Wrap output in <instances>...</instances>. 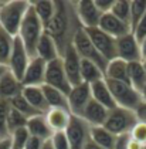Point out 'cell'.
<instances>
[{
    "label": "cell",
    "instance_id": "cell-1",
    "mask_svg": "<svg viewBox=\"0 0 146 149\" xmlns=\"http://www.w3.org/2000/svg\"><path fill=\"white\" fill-rule=\"evenodd\" d=\"M79 29H82V26L77 17L75 1H56V13L53 19L44 26V33L56 41L60 56H63L64 51L72 44L74 36Z\"/></svg>",
    "mask_w": 146,
    "mask_h": 149
},
{
    "label": "cell",
    "instance_id": "cell-2",
    "mask_svg": "<svg viewBox=\"0 0 146 149\" xmlns=\"http://www.w3.org/2000/svg\"><path fill=\"white\" fill-rule=\"evenodd\" d=\"M43 34H44V24L41 23V20L35 14L33 6L30 3V7H29V10L23 19L20 31L17 36L23 41L30 58L35 57V48H37V44H38L40 38L43 37Z\"/></svg>",
    "mask_w": 146,
    "mask_h": 149
},
{
    "label": "cell",
    "instance_id": "cell-3",
    "mask_svg": "<svg viewBox=\"0 0 146 149\" xmlns=\"http://www.w3.org/2000/svg\"><path fill=\"white\" fill-rule=\"evenodd\" d=\"M30 7L27 0H10L4 1L0 10V26L10 33L13 37H17L20 31L23 19Z\"/></svg>",
    "mask_w": 146,
    "mask_h": 149
},
{
    "label": "cell",
    "instance_id": "cell-4",
    "mask_svg": "<svg viewBox=\"0 0 146 149\" xmlns=\"http://www.w3.org/2000/svg\"><path fill=\"white\" fill-rule=\"evenodd\" d=\"M105 81H106V84L109 87V91H111L113 100L116 102V107L135 111L136 108L143 102V98H142L140 92L135 90L131 84L108 80V78H105Z\"/></svg>",
    "mask_w": 146,
    "mask_h": 149
},
{
    "label": "cell",
    "instance_id": "cell-5",
    "mask_svg": "<svg viewBox=\"0 0 146 149\" xmlns=\"http://www.w3.org/2000/svg\"><path fill=\"white\" fill-rule=\"evenodd\" d=\"M136 122H138V118H136L135 111L116 107L109 111L104 126L109 132H112L113 135L118 136V135H124V134H131V131L136 125Z\"/></svg>",
    "mask_w": 146,
    "mask_h": 149
},
{
    "label": "cell",
    "instance_id": "cell-6",
    "mask_svg": "<svg viewBox=\"0 0 146 149\" xmlns=\"http://www.w3.org/2000/svg\"><path fill=\"white\" fill-rule=\"evenodd\" d=\"M72 46H74V48L77 50L78 56L82 58V60H88V61L95 63V64L105 72V70L108 67V61L97 51V48H95L94 44L91 43L90 37H88L87 33H85L84 27L79 29L78 31L75 33L74 40H72Z\"/></svg>",
    "mask_w": 146,
    "mask_h": 149
},
{
    "label": "cell",
    "instance_id": "cell-7",
    "mask_svg": "<svg viewBox=\"0 0 146 149\" xmlns=\"http://www.w3.org/2000/svg\"><path fill=\"white\" fill-rule=\"evenodd\" d=\"M87 36L90 37L91 43L97 48V51L105 58L108 63L118 58L116 54V38L111 37L109 34L104 33L99 27H90L84 29Z\"/></svg>",
    "mask_w": 146,
    "mask_h": 149
},
{
    "label": "cell",
    "instance_id": "cell-8",
    "mask_svg": "<svg viewBox=\"0 0 146 149\" xmlns=\"http://www.w3.org/2000/svg\"><path fill=\"white\" fill-rule=\"evenodd\" d=\"M44 85H50L53 88H57L64 94H70L72 85L70 84L67 78V74L64 71V65H63V60L61 57L47 63V70H45V82Z\"/></svg>",
    "mask_w": 146,
    "mask_h": 149
},
{
    "label": "cell",
    "instance_id": "cell-9",
    "mask_svg": "<svg viewBox=\"0 0 146 149\" xmlns=\"http://www.w3.org/2000/svg\"><path fill=\"white\" fill-rule=\"evenodd\" d=\"M90 131L91 126L81 116L72 115L71 122H70L67 131H65L71 149H84L87 142L90 141Z\"/></svg>",
    "mask_w": 146,
    "mask_h": 149
},
{
    "label": "cell",
    "instance_id": "cell-10",
    "mask_svg": "<svg viewBox=\"0 0 146 149\" xmlns=\"http://www.w3.org/2000/svg\"><path fill=\"white\" fill-rule=\"evenodd\" d=\"M91 100H92V94H91L90 84L81 82L78 85H74L68 94V107L71 115L81 116Z\"/></svg>",
    "mask_w": 146,
    "mask_h": 149
},
{
    "label": "cell",
    "instance_id": "cell-11",
    "mask_svg": "<svg viewBox=\"0 0 146 149\" xmlns=\"http://www.w3.org/2000/svg\"><path fill=\"white\" fill-rule=\"evenodd\" d=\"M75 12L79 23L84 29L98 27L101 22L102 13L97 7L95 0H78L75 1Z\"/></svg>",
    "mask_w": 146,
    "mask_h": 149
},
{
    "label": "cell",
    "instance_id": "cell-12",
    "mask_svg": "<svg viewBox=\"0 0 146 149\" xmlns=\"http://www.w3.org/2000/svg\"><path fill=\"white\" fill-rule=\"evenodd\" d=\"M30 60H31V58L29 56V53H27L26 47L23 44V41L19 37H16V38H14V46H13V51H11L10 60H9V64H7L9 71L13 72L19 80L22 81L23 75H24V72H26V68H27V65H29V63H30Z\"/></svg>",
    "mask_w": 146,
    "mask_h": 149
},
{
    "label": "cell",
    "instance_id": "cell-13",
    "mask_svg": "<svg viewBox=\"0 0 146 149\" xmlns=\"http://www.w3.org/2000/svg\"><path fill=\"white\" fill-rule=\"evenodd\" d=\"M116 54H118V58L126 61L128 64L135 63V61H142L139 41L132 33L121 38H116Z\"/></svg>",
    "mask_w": 146,
    "mask_h": 149
},
{
    "label": "cell",
    "instance_id": "cell-14",
    "mask_svg": "<svg viewBox=\"0 0 146 149\" xmlns=\"http://www.w3.org/2000/svg\"><path fill=\"white\" fill-rule=\"evenodd\" d=\"M61 60H63L64 71L67 74L70 84L72 87L81 84L82 82V78H81V57L78 56L77 50L74 48L72 44L64 51V54L61 56Z\"/></svg>",
    "mask_w": 146,
    "mask_h": 149
},
{
    "label": "cell",
    "instance_id": "cell-15",
    "mask_svg": "<svg viewBox=\"0 0 146 149\" xmlns=\"http://www.w3.org/2000/svg\"><path fill=\"white\" fill-rule=\"evenodd\" d=\"M45 70H47L45 61L38 57L31 58L22 78L23 87H43L45 82Z\"/></svg>",
    "mask_w": 146,
    "mask_h": 149
},
{
    "label": "cell",
    "instance_id": "cell-16",
    "mask_svg": "<svg viewBox=\"0 0 146 149\" xmlns=\"http://www.w3.org/2000/svg\"><path fill=\"white\" fill-rule=\"evenodd\" d=\"M104 33L109 34L113 38H121L124 36L132 33V29L128 23H125L122 20H119L118 17H115L112 13H105L102 14L101 22H99V26Z\"/></svg>",
    "mask_w": 146,
    "mask_h": 149
},
{
    "label": "cell",
    "instance_id": "cell-17",
    "mask_svg": "<svg viewBox=\"0 0 146 149\" xmlns=\"http://www.w3.org/2000/svg\"><path fill=\"white\" fill-rule=\"evenodd\" d=\"M108 114H109V109H106L99 102L91 100L90 104L85 107L81 118L90 126H104L106 118H108Z\"/></svg>",
    "mask_w": 146,
    "mask_h": 149
},
{
    "label": "cell",
    "instance_id": "cell-18",
    "mask_svg": "<svg viewBox=\"0 0 146 149\" xmlns=\"http://www.w3.org/2000/svg\"><path fill=\"white\" fill-rule=\"evenodd\" d=\"M72 115L67 109L61 108H50L48 112L45 114V121L50 126V129L54 132H65L68 125L71 122Z\"/></svg>",
    "mask_w": 146,
    "mask_h": 149
},
{
    "label": "cell",
    "instance_id": "cell-19",
    "mask_svg": "<svg viewBox=\"0 0 146 149\" xmlns=\"http://www.w3.org/2000/svg\"><path fill=\"white\" fill-rule=\"evenodd\" d=\"M23 84L13 72L7 71L0 80V98L11 101L13 98L23 94Z\"/></svg>",
    "mask_w": 146,
    "mask_h": 149
},
{
    "label": "cell",
    "instance_id": "cell-20",
    "mask_svg": "<svg viewBox=\"0 0 146 149\" xmlns=\"http://www.w3.org/2000/svg\"><path fill=\"white\" fill-rule=\"evenodd\" d=\"M91 94H92V100L104 105L106 109L111 111L113 108H116V102H115L112 94L109 91V87H108L105 78L91 84Z\"/></svg>",
    "mask_w": 146,
    "mask_h": 149
},
{
    "label": "cell",
    "instance_id": "cell-21",
    "mask_svg": "<svg viewBox=\"0 0 146 149\" xmlns=\"http://www.w3.org/2000/svg\"><path fill=\"white\" fill-rule=\"evenodd\" d=\"M35 57L41 58L45 63H51V61H54V60L61 57L56 41L48 34H45V33L43 34V37L40 38V41H38V44H37Z\"/></svg>",
    "mask_w": 146,
    "mask_h": 149
},
{
    "label": "cell",
    "instance_id": "cell-22",
    "mask_svg": "<svg viewBox=\"0 0 146 149\" xmlns=\"http://www.w3.org/2000/svg\"><path fill=\"white\" fill-rule=\"evenodd\" d=\"M27 131L31 136L35 138H40L43 141H50L51 136H53V131L50 129V126L45 121V115L44 114H40V115H35L33 118H30L27 121Z\"/></svg>",
    "mask_w": 146,
    "mask_h": 149
},
{
    "label": "cell",
    "instance_id": "cell-23",
    "mask_svg": "<svg viewBox=\"0 0 146 149\" xmlns=\"http://www.w3.org/2000/svg\"><path fill=\"white\" fill-rule=\"evenodd\" d=\"M23 97L30 102L34 109H37L40 114H47L50 107L43 92V87H24L23 88Z\"/></svg>",
    "mask_w": 146,
    "mask_h": 149
},
{
    "label": "cell",
    "instance_id": "cell-24",
    "mask_svg": "<svg viewBox=\"0 0 146 149\" xmlns=\"http://www.w3.org/2000/svg\"><path fill=\"white\" fill-rule=\"evenodd\" d=\"M105 78L113 81H121V82H128L129 84V77H128V63L115 58L108 63V67L105 70Z\"/></svg>",
    "mask_w": 146,
    "mask_h": 149
},
{
    "label": "cell",
    "instance_id": "cell-25",
    "mask_svg": "<svg viewBox=\"0 0 146 149\" xmlns=\"http://www.w3.org/2000/svg\"><path fill=\"white\" fill-rule=\"evenodd\" d=\"M128 77L129 84L140 92L146 85V70L142 61H135L128 64Z\"/></svg>",
    "mask_w": 146,
    "mask_h": 149
},
{
    "label": "cell",
    "instance_id": "cell-26",
    "mask_svg": "<svg viewBox=\"0 0 146 149\" xmlns=\"http://www.w3.org/2000/svg\"><path fill=\"white\" fill-rule=\"evenodd\" d=\"M90 138L104 149H115L116 135L109 132L105 126H91Z\"/></svg>",
    "mask_w": 146,
    "mask_h": 149
},
{
    "label": "cell",
    "instance_id": "cell-27",
    "mask_svg": "<svg viewBox=\"0 0 146 149\" xmlns=\"http://www.w3.org/2000/svg\"><path fill=\"white\" fill-rule=\"evenodd\" d=\"M43 92H44V97L50 108H61V109L70 111L67 94H64L57 88H53L50 85H43Z\"/></svg>",
    "mask_w": 146,
    "mask_h": 149
},
{
    "label": "cell",
    "instance_id": "cell-28",
    "mask_svg": "<svg viewBox=\"0 0 146 149\" xmlns=\"http://www.w3.org/2000/svg\"><path fill=\"white\" fill-rule=\"evenodd\" d=\"M81 78L85 84H94L105 78V72L95 63L81 58Z\"/></svg>",
    "mask_w": 146,
    "mask_h": 149
},
{
    "label": "cell",
    "instance_id": "cell-29",
    "mask_svg": "<svg viewBox=\"0 0 146 149\" xmlns=\"http://www.w3.org/2000/svg\"><path fill=\"white\" fill-rule=\"evenodd\" d=\"M33 6L35 14L38 16V19L41 20V23L47 24L54 16L56 13V1L53 0H35V1H30Z\"/></svg>",
    "mask_w": 146,
    "mask_h": 149
},
{
    "label": "cell",
    "instance_id": "cell-30",
    "mask_svg": "<svg viewBox=\"0 0 146 149\" xmlns=\"http://www.w3.org/2000/svg\"><path fill=\"white\" fill-rule=\"evenodd\" d=\"M14 38L10 33H7L1 26H0V64L7 65L10 60L13 46H14Z\"/></svg>",
    "mask_w": 146,
    "mask_h": 149
},
{
    "label": "cell",
    "instance_id": "cell-31",
    "mask_svg": "<svg viewBox=\"0 0 146 149\" xmlns=\"http://www.w3.org/2000/svg\"><path fill=\"white\" fill-rule=\"evenodd\" d=\"M11 107L14 108V109H17L20 114H23L27 119H30V118H33L35 115H40V112L37 111V109H34L33 107L30 105V102L22 95H19V97H16V98H13L10 101Z\"/></svg>",
    "mask_w": 146,
    "mask_h": 149
},
{
    "label": "cell",
    "instance_id": "cell-32",
    "mask_svg": "<svg viewBox=\"0 0 146 149\" xmlns=\"http://www.w3.org/2000/svg\"><path fill=\"white\" fill-rule=\"evenodd\" d=\"M111 13L131 26V0H115Z\"/></svg>",
    "mask_w": 146,
    "mask_h": 149
},
{
    "label": "cell",
    "instance_id": "cell-33",
    "mask_svg": "<svg viewBox=\"0 0 146 149\" xmlns=\"http://www.w3.org/2000/svg\"><path fill=\"white\" fill-rule=\"evenodd\" d=\"M27 118L23 114H20L17 109H14L13 107L10 108V112H9V118H7V129H9V134H13L14 131L20 129V128H26L27 125Z\"/></svg>",
    "mask_w": 146,
    "mask_h": 149
},
{
    "label": "cell",
    "instance_id": "cell-34",
    "mask_svg": "<svg viewBox=\"0 0 146 149\" xmlns=\"http://www.w3.org/2000/svg\"><path fill=\"white\" fill-rule=\"evenodd\" d=\"M10 108H11L10 101L0 98V139L10 138L9 129H7V118H9Z\"/></svg>",
    "mask_w": 146,
    "mask_h": 149
},
{
    "label": "cell",
    "instance_id": "cell-35",
    "mask_svg": "<svg viewBox=\"0 0 146 149\" xmlns=\"http://www.w3.org/2000/svg\"><path fill=\"white\" fill-rule=\"evenodd\" d=\"M146 14V0H132L131 1V29L133 30L135 26Z\"/></svg>",
    "mask_w": 146,
    "mask_h": 149
},
{
    "label": "cell",
    "instance_id": "cell-36",
    "mask_svg": "<svg viewBox=\"0 0 146 149\" xmlns=\"http://www.w3.org/2000/svg\"><path fill=\"white\" fill-rule=\"evenodd\" d=\"M50 142L54 146V149H71V145H70V141H68L65 132H54Z\"/></svg>",
    "mask_w": 146,
    "mask_h": 149
},
{
    "label": "cell",
    "instance_id": "cell-37",
    "mask_svg": "<svg viewBox=\"0 0 146 149\" xmlns=\"http://www.w3.org/2000/svg\"><path fill=\"white\" fill-rule=\"evenodd\" d=\"M131 138H132L133 141H136V142L145 145L146 143V124L138 121L136 125L133 126L132 131H131Z\"/></svg>",
    "mask_w": 146,
    "mask_h": 149
},
{
    "label": "cell",
    "instance_id": "cell-38",
    "mask_svg": "<svg viewBox=\"0 0 146 149\" xmlns=\"http://www.w3.org/2000/svg\"><path fill=\"white\" fill-rule=\"evenodd\" d=\"M132 34L135 36V38L139 43L146 38V14L142 17V20L135 26V29L132 30Z\"/></svg>",
    "mask_w": 146,
    "mask_h": 149
},
{
    "label": "cell",
    "instance_id": "cell-39",
    "mask_svg": "<svg viewBox=\"0 0 146 149\" xmlns=\"http://www.w3.org/2000/svg\"><path fill=\"white\" fill-rule=\"evenodd\" d=\"M95 4L101 10L102 14H105V13H111L113 4H115V0H95Z\"/></svg>",
    "mask_w": 146,
    "mask_h": 149
},
{
    "label": "cell",
    "instance_id": "cell-40",
    "mask_svg": "<svg viewBox=\"0 0 146 149\" xmlns=\"http://www.w3.org/2000/svg\"><path fill=\"white\" fill-rule=\"evenodd\" d=\"M131 141V134H124V135H118L115 141V149H128Z\"/></svg>",
    "mask_w": 146,
    "mask_h": 149
},
{
    "label": "cell",
    "instance_id": "cell-41",
    "mask_svg": "<svg viewBox=\"0 0 146 149\" xmlns=\"http://www.w3.org/2000/svg\"><path fill=\"white\" fill-rule=\"evenodd\" d=\"M44 142L45 141L40 139V138H35V136H31V135H30V138H29V141H27L24 149H43Z\"/></svg>",
    "mask_w": 146,
    "mask_h": 149
},
{
    "label": "cell",
    "instance_id": "cell-42",
    "mask_svg": "<svg viewBox=\"0 0 146 149\" xmlns=\"http://www.w3.org/2000/svg\"><path fill=\"white\" fill-rule=\"evenodd\" d=\"M135 114H136V118H138V121H139V122L146 124V102L145 101H143V102L140 104V105L135 109Z\"/></svg>",
    "mask_w": 146,
    "mask_h": 149
},
{
    "label": "cell",
    "instance_id": "cell-43",
    "mask_svg": "<svg viewBox=\"0 0 146 149\" xmlns=\"http://www.w3.org/2000/svg\"><path fill=\"white\" fill-rule=\"evenodd\" d=\"M0 149H11V138L0 139Z\"/></svg>",
    "mask_w": 146,
    "mask_h": 149
},
{
    "label": "cell",
    "instance_id": "cell-44",
    "mask_svg": "<svg viewBox=\"0 0 146 149\" xmlns=\"http://www.w3.org/2000/svg\"><path fill=\"white\" fill-rule=\"evenodd\" d=\"M84 149H104V148H102V146H99V145H97V143H95V142H94V141L90 138V141L87 142V145L84 146Z\"/></svg>",
    "mask_w": 146,
    "mask_h": 149
},
{
    "label": "cell",
    "instance_id": "cell-45",
    "mask_svg": "<svg viewBox=\"0 0 146 149\" xmlns=\"http://www.w3.org/2000/svg\"><path fill=\"white\" fill-rule=\"evenodd\" d=\"M139 46H140V56H142V60H145L146 58V38L143 41L139 43Z\"/></svg>",
    "mask_w": 146,
    "mask_h": 149
},
{
    "label": "cell",
    "instance_id": "cell-46",
    "mask_svg": "<svg viewBox=\"0 0 146 149\" xmlns=\"http://www.w3.org/2000/svg\"><path fill=\"white\" fill-rule=\"evenodd\" d=\"M7 71H9V67H7V65H3V64H0V80L3 78V75H4Z\"/></svg>",
    "mask_w": 146,
    "mask_h": 149
},
{
    "label": "cell",
    "instance_id": "cell-47",
    "mask_svg": "<svg viewBox=\"0 0 146 149\" xmlns=\"http://www.w3.org/2000/svg\"><path fill=\"white\" fill-rule=\"evenodd\" d=\"M43 149H54V146L51 145V142H50V141H45L44 145H43Z\"/></svg>",
    "mask_w": 146,
    "mask_h": 149
},
{
    "label": "cell",
    "instance_id": "cell-48",
    "mask_svg": "<svg viewBox=\"0 0 146 149\" xmlns=\"http://www.w3.org/2000/svg\"><path fill=\"white\" fill-rule=\"evenodd\" d=\"M140 95H142V98H143V101L146 102V85H145V88L140 91Z\"/></svg>",
    "mask_w": 146,
    "mask_h": 149
},
{
    "label": "cell",
    "instance_id": "cell-49",
    "mask_svg": "<svg viewBox=\"0 0 146 149\" xmlns=\"http://www.w3.org/2000/svg\"><path fill=\"white\" fill-rule=\"evenodd\" d=\"M142 64H143V67H145V70H146V58L145 60H142Z\"/></svg>",
    "mask_w": 146,
    "mask_h": 149
},
{
    "label": "cell",
    "instance_id": "cell-50",
    "mask_svg": "<svg viewBox=\"0 0 146 149\" xmlns=\"http://www.w3.org/2000/svg\"><path fill=\"white\" fill-rule=\"evenodd\" d=\"M3 3H4V1H0V10H1V6H3Z\"/></svg>",
    "mask_w": 146,
    "mask_h": 149
},
{
    "label": "cell",
    "instance_id": "cell-51",
    "mask_svg": "<svg viewBox=\"0 0 146 149\" xmlns=\"http://www.w3.org/2000/svg\"><path fill=\"white\" fill-rule=\"evenodd\" d=\"M142 149H146V143L145 145H142Z\"/></svg>",
    "mask_w": 146,
    "mask_h": 149
}]
</instances>
